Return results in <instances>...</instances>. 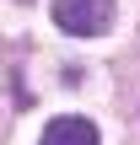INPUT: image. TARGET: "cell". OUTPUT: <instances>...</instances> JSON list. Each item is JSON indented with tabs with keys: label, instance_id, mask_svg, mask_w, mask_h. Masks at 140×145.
I'll list each match as a JSON object with an SVG mask.
<instances>
[{
	"label": "cell",
	"instance_id": "1",
	"mask_svg": "<svg viewBox=\"0 0 140 145\" xmlns=\"http://www.w3.org/2000/svg\"><path fill=\"white\" fill-rule=\"evenodd\" d=\"M113 0H54V22L76 38H103L113 27Z\"/></svg>",
	"mask_w": 140,
	"mask_h": 145
},
{
	"label": "cell",
	"instance_id": "2",
	"mask_svg": "<svg viewBox=\"0 0 140 145\" xmlns=\"http://www.w3.org/2000/svg\"><path fill=\"white\" fill-rule=\"evenodd\" d=\"M43 145H103V140H97V124H92V118L59 113V118H49V129H43Z\"/></svg>",
	"mask_w": 140,
	"mask_h": 145
}]
</instances>
